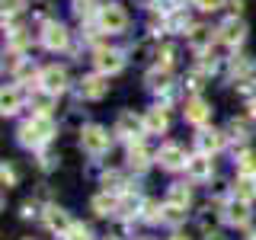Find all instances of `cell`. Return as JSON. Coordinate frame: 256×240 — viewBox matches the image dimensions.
Returning <instances> with one entry per match:
<instances>
[{"label":"cell","instance_id":"obj_1","mask_svg":"<svg viewBox=\"0 0 256 240\" xmlns=\"http://www.w3.org/2000/svg\"><path fill=\"white\" fill-rule=\"evenodd\" d=\"M58 134V125L52 122V116H32V118H26V122L20 125V132H16V138H20V144L22 148H32V150H42L48 141Z\"/></svg>","mask_w":256,"mask_h":240},{"label":"cell","instance_id":"obj_2","mask_svg":"<svg viewBox=\"0 0 256 240\" xmlns=\"http://www.w3.org/2000/svg\"><path fill=\"white\" fill-rule=\"evenodd\" d=\"M96 26H100V32H106V36H122L128 29V13L118 4H100Z\"/></svg>","mask_w":256,"mask_h":240},{"label":"cell","instance_id":"obj_3","mask_svg":"<svg viewBox=\"0 0 256 240\" xmlns=\"http://www.w3.org/2000/svg\"><path fill=\"white\" fill-rule=\"evenodd\" d=\"M109 144H112V134L102 125H84L80 128V148L90 157H102L109 150Z\"/></svg>","mask_w":256,"mask_h":240},{"label":"cell","instance_id":"obj_4","mask_svg":"<svg viewBox=\"0 0 256 240\" xmlns=\"http://www.w3.org/2000/svg\"><path fill=\"white\" fill-rule=\"evenodd\" d=\"M38 38H42V45L48 48V52H64V48L70 45V32L64 22L58 20H45L42 22V32H38Z\"/></svg>","mask_w":256,"mask_h":240},{"label":"cell","instance_id":"obj_5","mask_svg":"<svg viewBox=\"0 0 256 240\" xmlns=\"http://www.w3.org/2000/svg\"><path fill=\"white\" fill-rule=\"evenodd\" d=\"M112 134H118L122 141H138L141 134H148V132H144V116H134V112H118Z\"/></svg>","mask_w":256,"mask_h":240},{"label":"cell","instance_id":"obj_6","mask_svg":"<svg viewBox=\"0 0 256 240\" xmlns=\"http://www.w3.org/2000/svg\"><path fill=\"white\" fill-rule=\"evenodd\" d=\"M93 68L100 70V74L112 77V74H118V70L125 68V54L118 52V48H96L93 52Z\"/></svg>","mask_w":256,"mask_h":240},{"label":"cell","instance_id":"obj_7","mask_svg":"<svg viewBox=\"0 0 256 240\" xmlns=\"http://www.w3.org/2000/svg\"><path fill=\"white\" fill-rule=\"evenodd\" d=\"M221 218L228 221L230 228H246V224H250V202L240 198V196H230L221 208Z\"/></svg>","mask_w":256,"mask_h":240},{"label":"cell","instance_id":"obj_8","mask_svg":"<svg viewBox=\"0 0 256 240\" xmlns=\"http://www.w3.org/2000/svg\"><path fill=\"white\" fill-rule=\"evenodd\" d=\"M186 148L182 144H176V141H166V144H160V150H157V164L164 166V170H186Z\"/></svg>","mask_w":256,"mask_h":240},{"label":"cell","instance_id":"obj_9","mask_svg":"<svg viewBox=\"0 0 256 240\" xmlns=\"http://www.w3.org/2000/svg\"><path fill=\"white\" fill-rule=\"evenodd\" d=\"M109 93V77L106 74H86L84 80L77 84V96L80 100H90V102H96V100H102V96Z\"/></svg>","mask_w":256,"mask_h":240},{"label":"cell","instance_id":"obj_10","mask_svg":"<svg viewBox=\"0 0 256 240\" xmlns=\"http://www.w3.org/2000/svg\"><path fill=\"white\" fill-rule=\"evenodd\" d=\"M218 38H221V45H228V48L244 45L246 42V22L240 20V16H228L218 26Z\"/></svg>","mask_w":256,"mask_h":240},{"label":"cell","instance_id":"obj_11","mask_svg":"<svg viewBox=\"0 0 256 240\" xmlns=\"http://www.w3.org/2000/svg\"><path fill=\"white\" fill-rule=\"evenodd\" d=\"M38 86L48 90V93H54V96L64 93L68 90V70L58 68V64H48V68L38 70Z\"/></svg>","mask_w":256,"mask_h":240},{"label":"cell","instance_id":"obj_12","mask_svg":"<svg viewBox=\"0 0 256 240\" xmlns=\"http://www.w3.org/2000/svg\"><path fill=\"white\" fill-rule=\"evenodd\" d=\"M212 173H214V164H212V154H192L189 160H186V176L192 182H208L212 180Z\"/></svg>","mask_w":256,"mask_h":240},{"label":"cell","instance_id":"obj_13","mask_svg":"<svg viewBox=\"0 0 256 240\" xmlns=\"http://www.w3.org/2000/svg\"><path fill=\"white\" fill-rule=\"evenodd\" d=\"M228 144V132H218V128H205L196 134V148L202 150V154H218V150Z\"/></svg>","mask_w":256,"mask_h":240},{"label":"cell","instance_id":"obj_14","mask_svg":"<svg viewBox=\"0 0 256 240\" xmlns=\"http://www.w3.org/2000/svg\"><path fill=\"white\" fill-rule=\"evenodd\" d=\"M182 112H186V122H189V125H198V128H202V125L212 122V112H214V109L208 106L202 96H192V100L186 102V109H182Z\"/></svg>","mask_w":256,"mask_h":240},{"label":"cell","instance_id":"obj_15","mask_svg":"<svg viewBox=\"0 0 256 240\" xmlns=\"http://www.w3.org/2000/svg\"><path fill=\"white\" fill-rule=\"evenodd\" d=\"M45 228H48V230H54L58 237H64L70 228H74V221H70V214L64 212V208L48 205V208H45Z\"/></svg>","mask_w":256,"mask_h":240},{"label":"cell","instance_id":"obj_16","mask_svg":"<svg viewBox=\"0 0 256 240\" xmlns=\"http://www.w3.org/2000/svg\"><path fill=\"white\" fill-rule=\"evenodd\" d=\"M214 32L218 29H212V26H202V22H198V26H192L189 32H186V42H189V48L192 52H208V48H212V42H214Z\"/></svg>","mask_w":256,"mask_h":240},{"label":"cell","instance_id":"obj_17","mask_svg":"<svg viewBox=\"0 0 256 240\" xmlns=\"http://www.w3.org/2000/svg\"><path fill=\"white\" fill-rule=\"evenodd\" d=\"M22 102H26V90L22 86H16V84L4 86V96H0V112L4 116H16L22 109Z\"/></svg>","mask_w":256,"mask_h":240},{"label":"cell","instance_id":"obj_18","mask_svg":"<svg viewBox=\"0 0 256 240\" xmlns=\"http://www.w3.org/2000/svg\"><path fill=\"white\" fill-rule=\"evenodd\" d=\"M166 128H170V116H166L164 106L144 109V132H148V134H164Z\"/></svg>","mask_w":256,"mask_h":240},{"label":"cell","instance_id":"obj_19","mask_svg":"<svg viewBox=\"0 0 256 240\" xmlns=\"http://www.w3.org/2000/svg\"><path fill=\"white\" fill-rule=\"evenodd\" d=\"M157 154H150L148 148H144V141H128V166L132 170H148L150 166V160H154Z\"/></svg>","mask_w":256,"mask_h":240},{"label":"cell","instance_id":"obj_20","mask_svg":"<svg viewBox=\"0 0 256 240\" xmlns=\"http://www.w3.org/2000/svg\"><path fill=\"white\" fill-rule=\"evenodd\" d=\"M90 208H93V214H100V218H112V214L118 212V196H116V192H106V189H102L100 196H93Z\"/></svg>","mask_w":256,"mask_h":240},{"label":"cell","instance_id":"obj_21","mask_svg":"<svg viewBox=\"0 0 256 240\" xmlns=\"http://www.w3.org/2000/svg\"><path fill=\"white\" fill-rule=\"evenodd\" d=\"M141 198L138 196H132V192H122V196H118V218H138L141 214Z\"/></svg>","mask_w":256,"mask_h":240},{"label":"cell","instance_id":"obj_22","mask_svg":"<svg viewBox=\"0 0 256 240\" xmlns=\"http://www.w3.org/2000/svg\"><path fill=\"white\" fill-rule=\"evenodd\" d=\"M250 132H253V116L250 118H230L228 122V138H234V141H250Z\"/></svg>","mask_w":256,"mask_h":240},{"label":"cell","instance_id":"obj_23","mask_svg":"<svg viewBox=\"0 0 256 240\" xmlns=\"http://www.w3.org/2000/svg\"><path fill=\"white\" fill-rule=\"evenodd\" d=\"M54 100H58L54 93H48V90H42V86H38V90L32 93V109H36L38 116H52V106H54Z\"/></svg>","mask_w":256,"mask_h":240},{"label":"cell","instance_id":"obj_24","mask_svg":"<svg viewBox=\"0 0 256 240\" xmlns=\"http://www.w3.org/2000/svg\"><path fill=\"white\" fill-rule=\"evenodd\" d=\"M166 202L189 208V205H192V189L186 186V182H176V186H170V189H166Z\"/></svg>","mask_w":256,"mask_h":240},{"label":"cell","instance_id":"obj_25","mask_svg":"<svg viewBox=\"0 0 256 240\" xmlns=\"http://www.w3.org/2000/svg\"><path fill=\"white\" fill-rule=\"evenodd\" d=\"M234 196L246 198V202H253V198H256V176H240V173H237V182H234Z\"/></svg>","mask_w":256,"mask_h":240},{"label":"cell","instance_id":"obj_26","mask_svg":"<svg viewBox=\"0 0 256 240\" xmlns=\"http://www.w3.org/2000/svg\"><path fill=\"white\" fill-rule=\"evenodd\" d=\"M166 29H170V32H186V29H192V20H189L186 6H180V10H173L170 16H166Z\"/></svg>","mask_w":256,"mask_h":240},{"label":"cell","instance_id":"obj_27","mask_svg":"<svg viewBox=\"0 0 256 240\" xmlns=\"http://www.w3.org/2000/svg\"><path fill=\"white\" fill-rule=\"evenodd\" d=\"M182 221H186V208L173 205V202H164V224L176 228V224H182Z\"/></svg>","mask_w":256,"mask_h":240},{"label":"cell","instance_id":"obj_28","mask_svg":"<svg viewBox=\"0 0 256 240\" xmlns=\"http://www.w3.org/2000/svg\"><path fill=\"white\" fill-rule=\"evenodd\" d=\"M237 173L240 176H256V154L253 150H240L237 154Z\"/></svg>","mask_w":256,"mask_h":240},{"label":"cell","instance_id":"obj_29","mask_svg":"<svg viewBox=\"0 0 256 240\" xmlns=\"http://www.w3.org/2000/svg\"><path fill=\"white\" fill-rule=\"evenodd\" d=\"M102 189L106 192H122V186H125V176L118 173V170H109V173H102Z\"/></svg>","mask_w":256,"mask_h":240},{"label":"cell","instance_id":"obj_30","mask_svg":"<svg viewBox=\"0 0 256 240\" xmlns=\"http://www.w3.org/2000/svg\"><path fill=\"white\" fill-rule=\"evenodd\" d=\"M26 45H29V32H26V29H13V32H10V42H6V48L22 54V48H26Z\"/></svg>","mask_w":256,"mask_h":240},{"label":"cell","instance_id":"obj_31","mask_svg":"<svg viewBox=\"0 0 256 240\" xmlns=\"http://www.w3.org/2000/svg\"><path fill=\"white\" fill-rule=\"evenodd\" d=\"M141 218L150 221V224H157V221H164V208H160L157 202H144L141 205Z\"/></svg>","mask_w":256,"mask_h":240},{"label":"cell","instance_id":"obj_32","mask_svg":"<svg viewBox=\"0 0 256 240\" xmlns=\"http://www.w3.org/2000/svg\"><path fill=\"white\" fill-rule=\"evenodd\" d=\"M173 54H176V48H173V45H160L154 58H157L160 68H173Z\"/></svg>","mask_w":256,"mask_h":240},{"label":"cell","instance_id":"obj_33","mask_svg":"<svg viewBox=\"0 0 256 240\" xmlns=\"http://www.w3.org/2000/svg\"><path fill=\"white\" fill-rule=\"evenodd\" d=\"M64 240H93V230L86 224H74V228L64 234Z\"/></svg>","mask_w":256,"mask_h":240},{"label":"cell","instance_id":"obj_34","mask_svg":"<svg viewBox=\"0 0 256 240\" xmlns=\"http://www.w3.org/2000/svg\"><path fill=\"white\" fill-rule=\"evenodd\" d=\"M214 221H218V214H214V208H212V205H208V208H205V212H202V214H198V228H202V230H208V228H212V224H214Z\"/></svg>","mask_w":256,"mask_h":240},{"label":"cell","instance_id":"obj_35","mask_svg":"<svg viewBox=\"0 0 256 240\" xmlns=\"http://www.w3.org/2000/svg\"><path fill=\"white\" fill-rule=\"evenodd\" d=\"M192 6H198V10L212 13V10H221V6H224V0H192Z\"/></svg>","mask_w":256,"mask_h":240},{"label":"cell","instance_id":"obj_36","mask_svg":"<svg viewBox=\"0 0 256 240\" xmlns=\"http://www.w3.org/2000/svg\"><path fill=\"white\" fill-rule=\"evenodd\" d=\"M22 4H26V0H4V13H6V16L20 13V10H22Z\"/></svg>","mask_w":256,"mask_h":240},{"label":"cell","instance_id":"obj_37","mask_svg":"<svg viewBox=\"0 0 256 240\" xmlns=\"http://www.w3.org/2000/svg\"><path fill=\"white\" fill-rule=\"evenodd\" d=\"M38 164H42V170H54V166H58V157L48 154V150H42V160H38Z\"/></svg>","mask_w":256,"mask_h":240},{"label":"cell","instance_id":"obj_38","mask_svg":"<svg viewBox=\"0 0 256 240\" xmlns=\"http://www.w3.org/2000/svg\"><path fill=\"white\" fill-rule=\"evenodd\" d=\"M20 214H22L26 221H29V218H36V214H38V202H26V205H22V212H20Z\"/></svg>","mask_w":256,"mask_h":240},{"label":"cell","instance_id":"obj_39","mask_svg":"<svg viewBox=\"0 0 256 240\" xmlns=\"http://www.w3.org/2000/svg\"><path fill=\"white\" fill-rule=\"evenodd\" d=\"M0 180H4V186H13V182H16V173L4 164V170H0Z\"/></svg>","mask_w":256,"mask_h":240},{"label":"cell","instance_id":"obj_40","mask_svg":"<svg viewBox=\"0 0 256 240\" xmlns=\"http://www.w3.org/2000/svg\"><path fill=\"white\" fill-rule=\"evenodd\" d=\"M170 240H189V237H182V234H173V237H170Z\"/></svg>","mask_w":256,"mask_h":240},{"label":"cell","instance_id":"obj_41","mask_svg":"<svg viewBox=\"0 0 256 240\" xmlns=\"http://www.w3.org/2000/svg\"><path fill=\"white\" fill-rule=\"evenodd\" d=\"M208 240H221V234H208Z\"/></svg>","mask_w":256,"mask_h":240},{"label":"cell","instance_id":"obj_42","mask_svg":"<svg viewBox=\"0 0 256 240\" xmlns=\"http://www.w3.org/2000/svg\"><path fill=\"white\" fill-rule=\"evenodd\" d=\"M246 240H256V230H250V237H246Z\"/></svg>","mask_w":256,"mask_h":240}]
</instances>
